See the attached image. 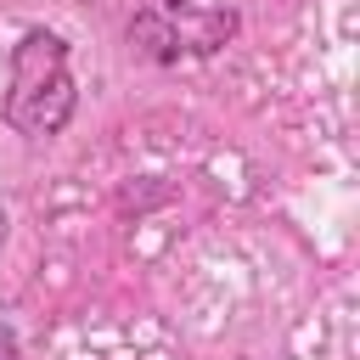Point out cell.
Returning a JSON list of instances; mask_svg holds the SVG:
<instances>
[{
    "instance_id": "3",
    "label": "cell",
    "mask_w": 360,
    "mask_h": 360,
    "mask_svg": "<svg viewBox=\"0 0 360 360\" xmlns=\"http://www.w3.org/2000/svg\"><path fill=\"white\" fill-rule=\"evenodd\" d=\"M0 360H22V349H17V332H11V321H0Z\"/></svg>"
},
{
    "instance_id": "4",
    "label": "cell",
    "mask_w": 360,
    "mask_h": 360,
    "mask_svg": "<svg viewBox=\"0 0 360 360\" xmlns=\"http://www.w3.org/2000/svg\"><path fill=\"white\" fill-rule=\"evenodd\" d=\"M0 242H6V214H0Z\"/></svg>"
},
{
    "instance_id": "2",
    "label": "cell",
    "mask_w": 360,
    "mask_h": 360,
    "mask_svg": "<svg viewBox=\"0 0 360 360\" xmlns=\"http://www.w3.org/2000/svg\"><path fill=\"white\" fill-rule=\"evenodd\" d=\"M236 39V11L231 6H202V0H146L129 17V51L141 62H180V56H214L219 45Z\"/></svg>"
},
{
    "instance_id": "1",
    "label": "cell",
    "mask_w": 360,
    "mask_h": 360,
    "mask_svg": "<svg viewBox=\"0 0 360 360\" xmlns=\"http://www.w3.org/2000/svg\"><path fill=\"white\" fill-rule=\"evenodd\" d=\"M79 107L73 73H68V45L51 28H28L11 51V90H6V124L28 141H51L68 129Z\"/></svg>"
}]
</instances>
